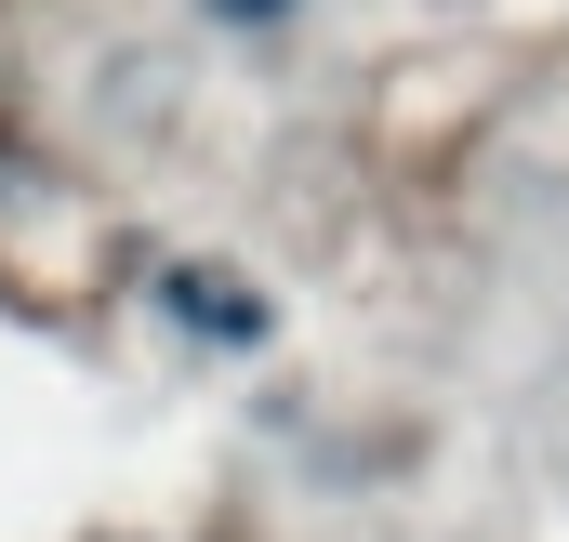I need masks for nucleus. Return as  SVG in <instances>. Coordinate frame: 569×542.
<instances>
[{"label": "nucleus", "mask_w": 569, "mask_h": 542, "mask_svg": "<svg viewBox=\"0 0 569 542\" xmlns=\"http://www.w3.org/2000/svg\"><path fill=\"white\" fill-rule=\"evenodd\" d=\"M159 304L199 344H266V291H239V278H212V265H159Z\"/></svg>", "instance_id": "nucleus-1"}, {"label": "nucleus", "mask_w": 569, "mask_h": 542, "mask_svg": "<svg viewBox=\"0 0 569 542\" xmlns=\"http://www.w3.org/2000/svg\"><path fill=\"white\" fill-rule=\"evenodd\" d=\"M305 13H318V0H199V27H212V40H239V53H279Z\"/></svg>", "instance_id": "nucleus-2"}]
</instances>
